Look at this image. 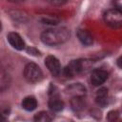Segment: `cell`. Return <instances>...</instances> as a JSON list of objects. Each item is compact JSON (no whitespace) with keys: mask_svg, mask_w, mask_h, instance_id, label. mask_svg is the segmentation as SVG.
Returning a JSON list of instances; mask_svg holds the SVG:
<instances>
[{"mask_svg":"<svg viewBox=\"0 0 122 122\" xmlns=\"http://www.w3.org/2000/svg\"><path fill=\"white\" fill-rule=\"evenodd\" d=\"M41 41L49 46H55L66 42L70 38V30L66 28L49 29L41 33Z\"/></svg>","mask_w":122,"mask_h":122,"instance_id":"obj_1","label":"cell"},{"mask_svg":"<svg viewBox=\"0 0 122 122\" xmlns=\"http://www.w3.org/2000/svg\"><path fill=\"white\" fill-rule=\"evenodd\" d=\"M105 23L112 28H119L122 26V10L113 8L108 10L104 13Z\"/></svg>","mask_w":122,"mask_h":122,"instance_id":"obj_2","label":"cell"},{"mask_svg":"<svg viewBox=\"0 0 122 122\" xmlns=\"http://www.w3.org/2000/svg\"><path fill=\"white\" fill-rule=\"evenodd\" d=\"M24 76L27 81L30 83H35L41 80L42 71L38 65L34 63H29L26 65L24 69Z\"/></svg>","mask_w":122,"mask_h":122,"instance_id":"obj_3","label":"cell"},{"mask_svg":"<svg viewBox=\"0 0 122 122\" xmlns=\"http://www.w3.org/2000/svg\"><path fill=\"white\" fill-rule=\"evenodd\" d=\"M87 63V60H72L68 66H66V68L64 69V74L66 77L68 78H71L74 75L84 71V70H86V66L85 64Z\"/></svg>","mask_w":122,"mask_h":122,"instance_id":"obj_4","label":"cell"},{"mask_svg":"<svg viewBox=\"0 0 122 122\" xmlns=\"http://www.w3.org/2000/svg\"><path fill=\"white\" fill-rule=\"evenodd\" d=\"M45 65L53 76H59L61 72V66L59 60L55 56L53 55L47 56L45 59Z\"/></svg>","mask_w":122,"mask_h":122,"instance_id":"obj_5","label":"cell"},{"mask_svg":"<svg viewBox=\"0 0 122 122\" xmlns=\"http://www.w3.org/2000/svg\"><path fill=\"white\" fill-rule=\"evenodd\" d=\"M65 92L73 97H83L86 94V88L81 83H74L68 86L65 90Z\"/></svg>","mask_w":122,"mask_h":122,"instance_id":"obj_6","label":"cell"},{"mask_svg":"<svg viewBox=\"0 0 122 122\" xmlns=\"http://www.w3.org/2000/svg\"><path fill=\"white\" fill-rule=\"evenodd\" d=\"M108 79V72L101 69H96L92 71L91 82L93 86H99Z\"/></svg>","mask_w":122,"mask_h":122,"instance_id":"obj_7","label":"cell"},{"mask_svg":"<svg viewBox=\"0 0 122 122\" xmlns=\"http://www.w3.org/2000/svg\"><path fill=\"white\" fill-rule=\"evenodd\" d=\"M7 38H8L9 43L14 49H16L18 51H21V50H23L25 48V42H24V40L22 39V37L18 33H16V32H10L8 34Z\"/></svg>","mask_w":122,"mask_h":122,"instance_id":"obj_8","label":"cell"},{"mask_svg":"<svg viewBox=\"0 0 122 122\" xmlns=\"http://www.w3.org/2000/svg\"><path fill=\"white\" fill-rule=\"evenodd\" d=\"M77 37H78L79 41L85 46H90L93 42V38H92V34L86 30H78Z\"/></svg>","mask_w":122,"mask_h":122,"instance_id":"obj_9","label":"cell"},{"mask_svg":"<svg viewBox=\"0 0 122 122\" xmlns=\"http://www.w3.org/2000/svg\"><path fill=\"white\" fill-rule=\"evenodd\" d=\"M49 107L51 111L53 112H60L64 108V102L58 97L53 95L50 100H49Z\"/></svg>","mask_w":122,"mask_h":122,"instance_id":"obj_10","label":"cell"},{"mask_svg":"<svg viewBox=\"0 0 122 122\" xmlns=\"http://www.w3.org/2000/svg\"><path fill=\"white\" fill-rule=\"evenodd\" d=\"M22 107L26 111H33L37 107V101L33 96H27L22 101Z\"/></svg>","mask_w":122,"mask_h":122,"instance_id":"obj_11","label":"cell"},{"mask_svg":"<svg viewBox=\"0 0 122 122\" xmlns=\"http://www.w3.org/2000/svg\"><path fill=\"white\" fill-rule=\"evenodd\" d=\"M107 96H108V90L106 88H101L96 92V102L100 106H105L107 104Z\"/></svg>","mask_w":122,"mask_h":122,"instance_id":"obj_12","label":"cell"},{"mask_svg":"<svg viewBox=\"0 0 122 122\" xmlns=\"http://www.w3.org/2000/svg\"><path fill=\"white\" fill-rule=\"evenodd\" d=\"M34 122H51V116L47 112H40L35 114Z\"/></svg>","mask_w":122,"mask_h":122,"instance_id":"obj_13","label":"cell"},{"mask_svg":"<svg viewBox=\"0 0 122 122\" xmlns=\"http://www.w3.org/2000/svg\"><path fill=\"white\" fill-rule=\"evenodd\" d=\"M71 104L74 111H80L84 108V102L82 100V97H73L71 101Z\"/></svg>","mask_w":122,"mask_h":122,"instance_id":"obj_14","label":"cell"},{"mask_svg":"<svg viewBox=\"0 0 122 122\" xmlns=\"http://www.w3.org/2000/svg\"><path fill=\"white\" fill-rule=\"evenodd\" d=\"M107 118H108L109 122H117L119 119V113L117 111H111L108 113Z\"/></svg>","mask_w":122,"mask_h":122,"instance_id":"obj_15","label":"cell"},{"mask_svg":"<svg viewBox=\"0 0 122 122\" xmlns=\"http://www.w3.org/2000/svg\"><path fill=\"white\" fill-rule=\"evenodd\" d=\"M27 51H28L29 54H31V55H35V56L39 55V51L34 48H28Z\"/></svg>","mask_w":122,"mask_h":122,"instance_id":"obj_16","label":"cell"},{"mask_svg":"<svg viewBox=\"0 0 122 122\" xmlns=\"http://www.w3.org/2000/svg\"><path fill=\"white\" fill-rule=\"evenodd\" d=\"M113 4H114V6L116 7V9L122 10V0H120V1H115V2H113Z\"/></svg>","mask_w":122,"mask_h":122,"instance_id":"obj_17","label":"cell"},{"mask_svg":"<svg viewBox=\"0 0 122 122\" xmlns=\"http://www.w3.org/2000/svg\"><path fill=\"white\" fill-rule=\"evenodd\" d=\"M52 5H54V6H60V5H62V4H65L66 2L65 1H51V2Z\"/></svg>","mask_w":122,"mask_h":122,"instance_id":"obj_18","label":"cell"},{"mask_svg":"<svg viewBox=\"0 0 122 122\" xmlns=\"http://www.w3.org/2000/svg\"><path fill=\"white\" fill-rule=\"evenodd\" d=\"M117 66L122 69V55L117 59Z\"/></svg>","mask_w":122,"mask_h":122,"instance_id":"obj_19","label":"cell"}]
</instances>
